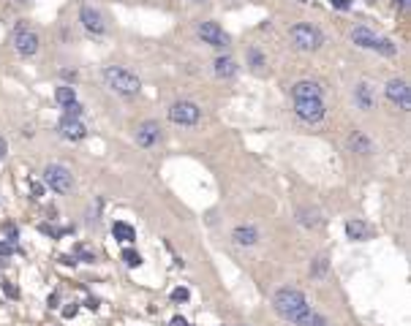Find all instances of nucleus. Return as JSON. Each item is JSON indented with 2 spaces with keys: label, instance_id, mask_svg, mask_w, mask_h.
<instances>
[{
  "label": "nucleus",
  "instance_id": "1",
  "mask_svg": "<svg viewBox=\"0 0 411 326\" xmlns=\"http://www.w3.org/2000/svg\"><path fill=\"white\" fill-rule=\"evenodd\" d=\"M273 307H275V313L281 318H286V321H292V324H297V326L310 316L308 299H305V294H303V291H297V288H281V291H275Z\"/></svg>",
  "mask_w": 411,
  "mask_h": 326
},
{
  "label": "nucleus",
  "instance_id": "2",
  "mask_svg": "<svg viewBox=\"0 0 411 326\" xmlns=\"http://www.w3.org/2000/svg\"><path fill=\"white\" fill-rule=\"evenodd\" d=\"M101 77H103V84H106L109 90L120 92V95H136L139 87H142L139 79L128 71V68H120V66H106Z\"/></svg>",
  "mask_w": 411,
  "mask_h": 326
},
{
  "label": "nucleus",
  "instance_id": "3",
  "mask_svg": "<svg viewBox=\"0 0 411 326\" xmlns=\"http://www.w3.org/2000/svg\"><path fill=\"white\" fill-rule=\"evenodd\" d=\"M289 36H292L294 46L303 52H316L319 46L324 44V36L319 30H316L313 25H305V22H300V25H292L289 27Z\"/></svg>",
  "mask_w": 411,
  "mask_h": 326
},
{
  "label": "nucleus",
  "instance_id": "4",
  "mask_svg": "<svg viewBox=\"0 0 411 326\" xmlns=\"http://www.w3.org/2000/svg\"><path fill=\"white\" fill-rule=\"evenodd\" d=\"M351 41H354L357 46H362V49H376V52H381V55H395L398 52V46L392 44L390 38H376L368 27H354V30H351Z\"/></svg>",
  "mask_w": 411,
  "mask_h": 326
},
{
  "label": "nucleus",
  "instance_id": "5",
  "mask_svg": "<svg viewBox=\"0 0 411 326\" xmlns=\"http://www.w3.org/2000/svg\"><path fill=\"white\" fill-rule=\"evenodd\" d=\"M44 182L49 185L55 193H71V188H74L71 171H68L66 166H60V163H49V166L44 168Z\"/></svg>",
  "mask_w": 411,
  "mask_h": 326
},
{
  "label": "nucleus",
  "instance_id": "6",
  "mask_svg": "<svg viewBox=\"0 0 411 326\" xmlns=\"http://www.w3.org/2000/svg\"><path fill=\"white\" fill-rule=\"evenodd\" d=\"M11 41H14V49L19 52L22 57H33L38 52V44H41L38 36H36V30H30L25 22H19V25H16L14 38H11Z\"/></svg>",
  "mask_w": 411,
  "mask_h": 326
},
{
  "label": "nucleus",
  "instance_id": "7",
  "mask_svg": "<svg viewBox=\"0 0 411 326\" xmlns=\"http://www.w3.org/2000/svg\"><path fill=\"white\" fill-rule=\"evenodd\" d=\"M202 117V109L194 101H177L169 106V120L175 125H196Z\"/></svg>",
  "mask_w": 411,
  "mask_h": 326
},
{
  "label": "nucleus",
  "instance_id": "8",
  "mask_svg": "<svg viewBox=\"0 0 411 326\" xmlns=\"http://www.w3.org/2000/svg\"><path fill=\"white\" fill-rule=\"evenodd\" d=\"M294 114L303 122H321L327 109H324L321 98H310V101H297L294 103Z\"/></svg>",
  "mask_w": 411,
  "mask_h": 326
},
{
  "label": "nucleus",
  "instance_id": "9",
  "mask_svg": "<svg viewBox=\"0 0 411 326\" xmlns=\"http://www.w3.org/2000/svg\"><path fill=\"white\" fill-rule=\"evenodd\" d=\"M387 98H390L392 103H398V109L409 112V106H411V90H409V84L403 79H392L390 84H387Z\"/></svg>",
  "mask_w": 411,
  "mask_h": 326
},
{
  "label": "nucleus",
  "instance_id": "10",
  "mask_svg": "<svg viewBox=\"0 0 411 326\" xmlns=\"http://www.w3.org/2000/svg\"><path fill=\"white\" fill-rule=\"evenodd\" d=\"M79 19H82L85 30L93 33V36H103V33H106V22H103L101 11H96L93 5H82V11H79Z\"/></svg>",
  "mask_w": 411,
  "mask_h": 326
},
{
  "label": "nucleus",
  "instance_id": "11",
  "mask_svg": "<svg viewBox=\"0 0 411 326\" xmlns=\"http://www.w3.org/2000/svg\"><path fill=\"white\" fill-rule=\"evenodd\" d=\"M199 38L210 46H226L229 44V36L215 25V22H202L199 25Z\"/></svg>",
  "mask_w": 411,
  "mask_h": 326
},
{
  "label": "nucleus",
  "instance_id": "12",
  "mask_svg": "<svg viewBox=\"0 0 411 326\" xmlns=\"http://www.w3.org/2000/svg\"><path fill=\"white\" fill-rule=\"evenodd\" d=\"M158 136H161V128H158V122H153V120L142 122V125L136 128V144L139 147H153V144L158 142Z\"/></svg>",
  "mask_w": 411,
  "mask_h": 326
},
{
  "label": "nucleus",
  "instance_id": "13",
  "mask_svg": "<svg viewBox=\"0 0 411 326\" xmlns=\"http://www.w3.org/2000/svg\"><path fill=\"white\" fill-rule=\"evenodd\" d=\"M85 125L79 122L77 117H63L60 120V136L68 139V142H79V139H85Z\"/></svg>",
  "mask_w": 411,
  "mask_h": 326
},
{
  "label": "nucleus",
  "instance_id": "14",
  "mask_svg": "<svg viewBox=\"0 0 411 326\" xmlns=\"http://www.w3.org/2000/svg\"><path fill=\"white\" fill-rule=\"evenodd\" d=\"M292 95H294V101H310V98H321V87L316 84V82L303 79V82H297V84L292 87Z\"/></svg>",
  "mask_w": 411,
  "mask_h": 326
},
{
  "label": "nucleus",
  "instance_id": "15",
  "mask_svg": "<svg viewBox=\"0 0 411 326\" xmlns=\"http://www.w3.org/2000/svg\"><path fill=\"white\" fill-rule=\"evenodd\" d=\"M346 237L349 240H357V242H365V240H370L373 237V229L365 223V220H346Z\"/></svg>",
  "mask_w": 411,
  "mask_h": 326
},
{
  "label": "nucleus",
  "instance_id": "16",
  "mask_svg": "<svg viewBox=\"0 0 411 326\" xmlns=\"http://www.w3.org/2000/svg\"><path fill=\"white\" fill-rule=\"evenodd\" d=\"M231 240H234V244H240V247H251V244L259 242V231L253 229V226H237V229L231 231Z\"/></svg>",
  "mask_w": 411,
  "mask_h": 326
},
{
  "label": "nucleus",
  "instance_id": "17",
  "mask_svg": "<svg viewBox=\"0 0 411 326\" xmlns=\"http://www.w3.org/2000/svg\"><path fill=\"white\" fill-rule=\"evenodd\" d=\"M349 147L354 150V153H360V155H370V153H373V142H370L362 131H354L349 136Z\"/></svg>",
  "mask_w": 411,
  "mask_h": 326
},
{
  "label": "nucleus",
  "instance_id": "18",
  "mask_svg": "<svg viewBox=\"0 0 411 326\" xmlns=\"http://www.w3.org/2000/svg\"><path fill=\"white\" fill-rule=\"evenodd\" d=\"M212 71H215V77H221V79H231L237 74L234 57H218V60L212 63Z\"/></svg>",
  "mask_w": 411,
  "mask_h": 326
},
{
  "label": "nucleus",
  "instance_id": "19",
  "mask_svg": "<svg viewBox=\"0 0 411 326\" xmlns=\"http://www.w3.org/2000/svg\"><path fill=\"white\" fill-rule=\"evenodd\" d=\"M354 101H357V106L365 109V112L376 106V98H373V90H370V84H365V82H362V84L357 87V90H354Z\"/></svg>",
  "mask_w": 411,
  "mask_h": 326
},
{
  "label": "nucleus",
  "instance_id": "20",
  "mask_svg": "<svg viewBox=\"0 0 411 326\" xmlns=\"http://www.w3.org/2000/svg\"><path fill=\"white\" fill-rule=\"evenodd\" d=\"M112 234H114V240H120V242H134L136 240V231L131 229L128 223H123V220H117V223L112 226Z\"/></svg>",
  "mask_w": 411,
  "mask_h": 326
},
{
  "label": "nucleus",
  "instance_id": "21",
  "mask_svg": "<svg viewBox=\"0 0 411 326\" xmlns=\"http://www.w3.org/2000/svg\"><path fill=\"white\" fill-rule=\"evenodd\" d=\"M55 101L60 103V106H68V103H74V101H77V92H74V87H71V84L57 87V90H55Z\"/></svg>",
  "mask_w": 411,
  "mask_h": 326
},
{
  "label": "nucleus",
  "instance_id": "22",
  "mask_svg": "<svg viewBox=\"0 0 411 326\" xmlns=\"http://www.w3.org/2000/svg\"><path fill=\"white\" fill-rule=\"evenodd\" d=\"M300 223L303 226H310V229H316V226L321 223V218H319V212L316 209H300Z\"/></svg>",
  "mask_w": 411,
  "mask_h": 326
},
{
  "label": "nucleus",
  "instance_id": "23",
  "mask_svg": "<svg viewBox=\"0 0 411 326\" xmlns=\"http://www.w3.org/2000/svg\"><path fill=\"white\" fill-rule=\"evenodd\" d=\"M327 266H329V258H327V255H319V258L313 261V266H310V275L324 277V275H327Z\"/></svg>",
  "mask_w": 411,
  "mask_h": 326
},
{
  "label": "nucleus",
  "instance_id": "24",
  "mask_svg": "<svg viewBox=\"0 0 411 326\" xmlns=\"http://www.w3.org/2000/svg\"><path fill=\"white\" fill-rule=\"evenodd\" d=\"M300 326H332V324H329L324 316H319V313H313V310H310V316L305 318V321L300 324Z\"/></svg>",
  "mask_w": 411,
  "mask_h": 326
},
{
  "label": "nucleus",
  "instance_id": "25",
  "mask_svg": "<svg viewBox=\"0 0 411 326\" xmlns=\"http://www.w3.org/2000/svg\"><path fill=\"white\" fill-rule=\"evenodd\" d=\"M123 261H125L128 266H139V264H142V255H139L136 250L125 247V250H123Z\"/></svg>",
  "mask_w": 411,
  "mask_h": 326
},
{
  "label": "nucleus",
  "instance_id": "26",
  "mask_svg": "<svg viewBox=\"0 0 411 326\" xmlns=\"http://www.w3.org/2000/svg\"><path fill=\"white\" fill-rule=\"evenodd\" d=\"M251 66L256 68V71H262V68H264V57H262V52H259V49H251Z\"/></svg>",
  "mask_w": 411,
  "mask_h": 326
},
{
  "label": "nucleus",
  "instance_id": "27",
  "mask_svg": "<svg viewBox=\"0 0 411 326\" xmlns=\"http://www.w3.org/2000/svg\"><path fill=\"white\" fill-rule=\"evenodd\" d=\"M79 114H82V106H79L77 101H74V103H68V106H66V117H77V120H79Z\"/></svg>",
  "mask_w": 411,
  "mask_h": 326
},
{
  "label": "nucleus",
  "instance_id": "28",
  "mask_svg": "<svg viewBox=\"0 0 411 326\" xmlns=\"http://www.w3.org/2000/svg\"><path fill=\"white\" fill-rule=\"evenodd\" d=\"M172 299H175V302H185V299H188V288H175V291H172Z\"/></svg>",
  "mask_w": 411,
  "mask_h": 326
},
{
  "label": "nucleus",
  "instance_id": "29",
  "mask_svg": "<svg viewBox=\"0 0 411 326\" xmlns=\"http://www.w3.org/2000/svg\"><path fill=\"white\" fill-rule=\"evenodd\" d=\"M5 234H8V242L14 244L16 242V226L14 223H5Z\"/></svg>",
  "mask_w": 411,
  "mask_h": 326
},
{
  "label": "nucleus",
  "instance_id": "30",
  "mask_svg": "<svg viewBox=\"0 0 411 326\" xmlns=\"http://www.w3.org/2000/svg\"><path fill=\"white\" fill-rule=\"evenodd\" d=\"M329 3H332L335 8H340V11H349L351 8V0H329Z\"/></svg>",
  "mask_w": 411,
  "mask_h": 326
},
{
  "label": "nucleus",
  "instance_id": "31",
  "mask_svg": "<svg viewBox=\"0 0 411 326\" xmlns=\"http://www.w3.org/2000/svg\"><path fill=\"white\" fill-rule=\"evenodd\" d=\"M11 253H14V244H11V242H3V240H0V255H11Z\"/></svg>",
  "mask_w": 411,
  "mask_h": 326
},
{
  "label": "nucleus",
  "instance_id": "32",
  "mask_svg": "<svg viewBox=\"0 0 411 326\" xmlns=\"http://www.w3.org/2000/svg\"><path fill=\"white\" fill-rule=\"evenodd\" d=\"M169 326H191L188 321H185V318H180V316H175V318H172V321H169Z\"/></svg>",
  "mask_w": 411,
  "mask_h": 326
},
{
  "label": "nucleus",
  "instance_id": "33",
  "mask_svg": "<svg viewBox=\"0 0 411 326\" xmlns=\"http://www.w3.org/2000/svg\"><path fill=\"white\" fill-rule=\"evenodd\" d=\"M3 291H5V294H8V296H16V294H19V291H16V288H14V285H11V283H3Z\"/></svg>",
  "mask_w": 411,
  "mask_h": 326
},
{
  "label": "nucleus",
  "instance_id": "34",
  "mask_svg": "<svg viewBox=\"0 0 411 326\" xmlns=\"http://www.w3.org/2000/svg\"><path fill=\"white\" fill-rule=\"evenodd\" d=\"M63 316H66V318H74V316H77V307H66V310H63Z\"/></svg>",
  "mask_w": 411,
  "mask_h": 326
},
{
  "label": "nucleus",
  "instance_id": "35",
  "mask_svg": "<svg viewBox=\"0 0 411 326\" xmlns=\"http://www.w3.org/2000/svg\"><path fill=\"white\" fill-rule=\"evenodd\" d=\"M60 77H63V79H71V82H74V79H77V74H74V71H60Z\"/></svg>",
  "mask_w": 411,
  "mask_h": 326
},
{
  "label": "nucleus",
  "instance_id": "36",
  "mask_svg": "<svg viewBox=\"0 0 411 326\" xmlns=\"http://www.w3.org/2000/svg\"><path fill=\"white\" fill-rule=\"evenodd\" d=\"M88 307L90 310H98V299H88Z\"/></svg>",
  "mask_w": 411,
  "mask_h": 326
},
{
  "label": "nucleus",
  "instance_id": "37",
  "mask_svg": "<svg viewBox=\"0 0 411 326\" xmlns=\"http://www.w3.org/2000/svg\"><path fill=\"white\" fill-rule=\"evenodd\" d=\"M3 153H5V142L0 139V158H3Z\"/></svg>",
  "mask_w": 411,
  "mask_h": 326
},
{
  "label": "nucleus",
  "instance_id": "38",
  "mask_svg": "<svg viewBox=\"0 0 411 326\" xmlns=\"http://www.w3.org/2000/svg\"><path fill=\"white\" fill-rule=\"evenodd\" d=\"M398 3H401V5H403V8H406V5H409V0H398Z\"/></svg>",
  "mask_w": 411,
  "mask_h": 326
},
{
  "label": "nucleus",
  "instance_id": "39",
  "mask_svg": "<svg viewBox=\"0 0 411 326\" xmlns=\"http://www.w3.org/2000/svg\"><path fill=\"white\" fill-rule=\"evenodd\" d=\"M16 3H25V0H16Z\"/></svg>",
  "mask_w": 411,
  "mask_h": 326
},
{
  "label": "nucleus",
  "instance_id": "40",
  "mask_svg": "<svg viewBox=\"0 0 411 326\" xmlns=\"http://www.w3.org/2000/svg\"><path fill=\"white\" fill-rule=\"evenodd\" d=\"M196 3H205V0H196Z\"/></svg>",
  "mask_w": 411,
  "mask_h": 326
}]
</instances>
